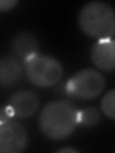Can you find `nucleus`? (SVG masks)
<instances>
[{"label": "nucleus", "mask_w": 115, "mask_h": 153, "mask_svg": "<svg viewBox=\"0 0 115 153\" xmlns=\"http://www.w3.org/2000/svg\"><path fill=\"white\" fill-rule=\"evenodd\" d=\"M91 59L97 68L110 72L115 68V42L113 38L99 39L91 49Z\"/></svg>", "instance_id": "7"}, {"label": "nucleus", "mask_w": 115, "mask_h": 153, "mask_svg": "<svg viewBox=\"0 0 115 153\" xmlns=\"http://www.w3.org/2000/svg\"><path fill=\"white\" fill-rule=\"evenodd\" d=\"M18 2L16 0H0V12H7L14 8Z\"/></svg>", "instance_id": "12"}, {"label": "nucleus", "mask_w": 115, "mask_h": 153, "mask_svg": "<svg viewBox=\"0 0 115 153\" xmlns=\"http://www.w3.org/2000/svg\"><path fill=\"white\" fill-rule=\"evenodd\" d=\"M58 152H60V153H63V152H78V150L72 149V148H61V149L58 150Z\"/></svg>", "instance_id": "13"}, {"label": "nucleus", "mask_w": 115, "mask_h": 153, "mask_svg": "<svg viewBox=\"0 0 115 153\" xmlns=\"http://www.w3.org/2000/svg\"><path fill=\"white\" fill-rule=\"evenodd\" d=\"M101 120V115L97 108L88 106L78 111V124L91 127L96 126Z\"/></svg>", "instance_id": "10"}, {"label": "nucleus", "mask_w": 115, "mask_h": 153, "mask_svg": "<svg viewBox=\"0 0 115 153\" xmlns=\"http://www.w3.org/2000/svg\"><path fill=\"white\" fill-rule=\"evenodd\" d=\"M38 123L46 138L54 141L64 140L78 126V110L68 100H54L43 107Z\"/></svg>", "instance_id": "1"}, {"label": "nucleus", "mask_w": 115, "mask_h": 153, "mask_svg": "<svg viewBox=\"0 0 115 153\" xmlns=\"http://www.w3.org/2000/svg\"><path fill=\"white\" fill-rule=\"evenodd\" d=\"M28 79L37 87L46 88L57 84L63 75L60 62L55 57L35 54L24 60Z\"/></svg>", "instance_id": "3"}, {"label": "nucleus", "mask_w": 115, "mask_h": 153, "mask_svg": "<svg viewBox=\"0 0 115 153\" xmlns=\"http://www.w3.org/2000/svg\"><path fill=\"white\" fill-rule=\"evenodd\" d=\"M21 78L22 67L18 59L13 56L0 57V87H12Z\"/></svg>", "instance_id": "8"}, {"label": "nucleus", "mask_w": 115, "mask_h": 153, "mask_svg": "<svg viewBox=\"0 0 115 153\" xmlns=\"http://www.w3.org/2000/svg\"><path fill=\"white\" fill-rule=\"evenodd\" d=\"M115 91L114 89L109 90L101 100V109L103 113L109 119L114 120L115 118Z\"/></svg>", "instance_id": "11"}, {"label": "nucleus", "mask_w": 115, "mask_h": 153, "mask_svg": "<svg viewBox=\"0 0 115 153\" xmlns=\"http://www.w3.org/2000/svg\"><path fill=\"white\" fill-rule=\"evenodd\" d=\"M81 30L88 36L107 39L113 38L115 13L111 5L104 1L86 3L79 13Z\"/></svg>", "instance_id": "2"}, {"label": "nucleus", "mask_w": 115, "mask_h": 153, "mask_svg": "<svg viewBox=\"0 0 115 153\" xmlns=\"http://www.w3.org/2000/svg\"><path fill=\"white\" fill-rule=\"evenodd\" d=\"M28 133L23 124L13 121L0 123V153H19L25 150Z\"/></svg>", "instance_id": "5"}, {"label": "nucleus", "mask_w": 115, "mask_h": 153, "mask_svg": "<svg viewBox=\"0 0 115 153\" xmlns=\"http://www.w3.org/2000/svg\"><path fill=\"white\" fill-rule=\"evenodd\" d=\"M38 105L40 100L35 92L21 90L12 96L7 109L11 117L28 118L36 113Z\"/></svg>", "instance_id": "6"}, {"label": "nucleus", "mask_w": 115, "mask_h": 153, "mask_svg": "<svg viewBox=\"0 0 115 153\" xmlns=\"http://www.w3.org/2000/svg\"><path fill=\"white\" fill-rule=\"evenodd\" d=\"M105 80L97 70L86 68L77 72L67 81L65 90L70 97L91 100L103 92Z\"/></svg>", "instance_id": "4"}, {"label": "nucleus", "mask_w": 115, "mask_h": 153, "mask_svg": "<svg viewBox=\"0 0 115 153\" xmlns=\"http://www.w3.org/2000/svg\"><path fill=\"white\" fill-rule=\"evenodd\" d=\"M12 50L18 59L24 61L37 53V41L30 33H18L12 39Z\"/></svg>", "instance_id": "9"}]
</instances>
